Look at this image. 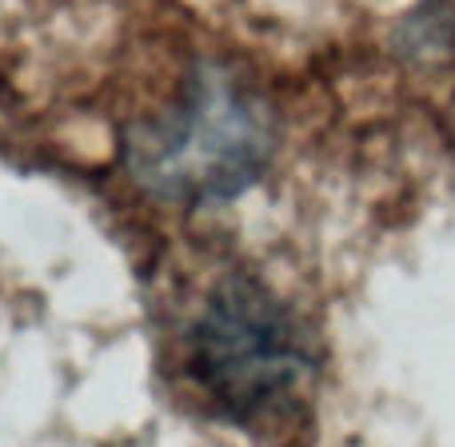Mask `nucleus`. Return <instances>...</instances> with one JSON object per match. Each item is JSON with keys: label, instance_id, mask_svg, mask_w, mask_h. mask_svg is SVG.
I'll return each mask as SVG.
<instances>
[{"label": "nucleus", "instance_id": "1", "mask_svg": "<svg viewBox=\"0 0 455 447\" xmlns=\"http://www.w3.org/2000/svg\"><path fill=\"white\" fill-rule=\"evenodd\" d=\"M188 376L235 424L275 411L312 376L304 323L275 291L248 275H228L188 328Z\"/></svg>", "mask_w": 455, "mask_h": 447}, {"label": "nucleus", "instance_id": "2", "mask_svg": "<svg viewBox=\"0 0 455 447\" xmlns=\"http://www.w3.org/2000/svg\"><path fill=\"white\" fill-rule=\"evenodd\" d=\"M272 152L267 116L224 72H200L172 116L128 140L132 176L172 204H228L256 184Z\"/></svg>", "mask_w": 455, "mask_h": 447}]
</instances>
